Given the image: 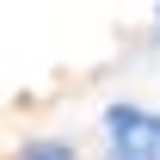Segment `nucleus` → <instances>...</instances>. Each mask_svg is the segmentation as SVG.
<instances>
[{
    "instance_id": "f257e3e1",
    "label": "nucleus",
    "mask_w": 160,
    "mask_h": 160,
    "mask_svg": "<svg viewBox=\"0 0 160 160\" xmlns=\"http://www.w3.org/2000/svg\"><path fill=\"white\" fill-rule=\"evenodd\" d=\"M105 142H111V160H160V111L111 105L105 111Z\"/></svg>"
},
{
    "instance_id": "f03ea898",
    "label": "nucleus",
    "mask_w": 160,
    "mask_h": 160,
    "mask_svg": "<svg viewBox=\"0 0 160 160\" xmlns=\"http://www.w3.org/2000/svg\"><path fill=\"white\" fill-rule=\"evenodd\" d=\"M19 160H74V148H68V142H25Z\"/></svg>"
}]
</instances>
